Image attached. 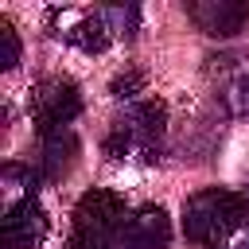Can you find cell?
<instances>
[{"mask_svg": "<svg viewBox=\"0 0 249 249\" xmlns=\"http://www.w3.org/2000/svg\"><path fill=\"white\" fill-rule=\"evenodd\" d=\"M163 132H167V105L160 97H144V101H132L113 121V132L105 140V152L113 160L152 163V160H160Z\"/></svg>", "mask_w": 249, "mask_h": 249, "instance_id": "6da1fadb", "label": "cell"}, {"mask_svg": "<svg viewBox=\"0 0 249 249\" xmlns=\"http://www.w3.org/2000/svg\"><path fill=\"white\" fill-rule=\"evenodd\" d=\"M124 222H128V206L117 191L93 187L78 198L74 206V222H70V237L66 249H121L124 237Z\"/></svg>", "mask_w": 249, "mask_h": 249, "instance_id": "7a4b0ae2", "label": "cell"}, {"mask_svg": "<svg viewBox=\"0 0 249 249\" xmlns=\"http://www.w3.org/2000/svg\"><path fill=\"white\" fill-rule=\"evenodd\" d=\"M241 198L245 195H233V191H222V187H206V191L191 195L183 202V233H187V241L210 245L222 233V226L230 222V214L241 206Z\"/></svg>", "mask_w": 249, "mask_h": 249, "instance_id": "3957f363", "label": "cell"}, {"mask_svg": "<svg viewBox=\"0 0 249 249\" xmlns=\"http://www.w3.org/2000/svg\"><path fill=\"white\" fill-rule=\"evenodd\" d=\"M27 113L39 132L70 128V121L82 113V93L70 78H43V82H35V89L27 97Z\"/></svg>", "mask_w": 249, "mask_h": 249, "instance_id": "277c9868", "label": "cell"}, {"mask_svg": "<svg viewBox=\"0 0 249 249\" xmlns=\"http://www.w3.org/2000/svg\"><path fill=\"white\" fill-rule=\"evenodd\" d=\"M51 27H54V35L62 43H70V47H78L86 54H101L113 43V31H109L101 8H93V12H70V8L51 12Z\"/></svg>", "mask_w": 249, "mask_h": 249, "instance_id": "5b68a950", "label": "cell"}, {"mask_svg": "<svg viewBox=\"0 0 249 249\" xmlns=\"http://www.w3.org/2000/svg\"><path fill=\"white\" fill-rule=\"evenodd\" d=\"M187 19L214 39H230L249 23V4L245 0H191Z\"/></svg>", "mask_w": 249, "mask_h": 249, "instance_id": "8992f818", "label": "cell"}, {"mask_svg": "<svg viewBox=\"0 0 249 249\" xmlns=\"http://www.w3.org/2000/svg\"><path fill=\"white\" fill-rule=\"evenodd\" d=\"M43 237H47V210L39 206V198L4 206V245L8 249H39Z\"/></svg>", "mask_w": 249, "mask_h": 249, "instance_id": "52a82bcc", "label": "cell"}, {"mask_svg": "<svg viewBox=\"0 0 249 249\" xmlns=\"http://www.w3.org/2000/svg\"><path fill=\"white\" fill-rule=\"evenodd\" d=\"M171 241V218L163 206H140L128 214L124 222V237H121V249H167Z\"/></svg>", "mask_w": 249, "mask_h": 249, "instance_id": "ba28073f", "label": "cell"}, {"mask_svg": "<svg viewBox=\"0 0 249 249\" xmlns=\"http://www.w3.org/2000/svg\"><path fill=\"white\" fill-rule=\"evenodd\" d=\"M218 62V97L233 117H249V62L245 58H214Z\"/></svg>", "mask_w": 249, "mask_h": 249, "instance_id": "9c48e42d", "label": "cell"}, {"mask_svg": "<svg viewBox=\"0 0 249 249\" xmlns=\"http://www.w3.org/2000/svg\"><path fill=\"white\" fill-rule=\"evenodd\" d=\"M39 136H43V175L62 179L78 156V136L70 128H54V132H39Z\"/></svg>", "mask_w": 249, "mask_h": 249, "instance_id": "30bf717a", "label": "cell"}, {"mask_svg": "<svg viewBox=\"0 0 249 249\" xmlns=\"http://www.w3.org/2000/svg\"><path fill=\"white\" fill-rule=\"evenodd\" d=\"M206 249H249V198H241V206L230 214V222Z\"/></svg>", "mask_w": 249, "mask_h": 249, "instance_id": "8fae6325", "label": "cell"}, {"mask_svg": "<svg viewBox=\"0 0 249 249\" xmlns=\"http://www.w3.org/2000/svg\"><path fill=\"white\" fill-rule=\"evenodd\" d=\"M0 183H4V206H16L23 198H35V171L23 167V163H8L4 175H0Z\"/></svg>", "mask_w": 249, "mask_h": 249, "instance_id": "7c38bea8", "label": "cell"}, {"mask_svg": "<svg viewBox=\"0 0 249 249\" xmlns=\"http://www.w3.org/2000/svg\"><path fill=\"white\" fill-rule=\"evenodd\" d=\"M101 16H105L113 39H132V35L140 31V8H136V4H105Z\"/></svg>", "mask_w": 249, "mask_h": 249, "instance_id": "4fadbf2b", "label": "cell"}, {"mask_svg": "<svg viewBox=\"0 0 249 249\" xmlns=\"http://www.w3.org/2000/svg\"><path fill=\"white\" fill-rule=\"evenodd\" d=\"M16 62H19V35H16L12 19H4V16H0V66H4V70H12Z\"/></svg>", "mask_w": 249, "mask_h": 249, "instance_id": "5bb4252c", "label": "cell"}, {"mask_svg": "<svg viewBox=\"0 0 249 249\" xmlns=\"http://www.w3.org/2000/svg\"><path fill=\"white\" fill-rule=\"evenodd\" d=\"M140 89H144V74L140 70H124V74L113 78V97H121V101H132Z\"/></svg>", "mask_w": 249, "mask_h": 249, "instance_id": "9a60e30c", "label": "cell"}]
</instances>
